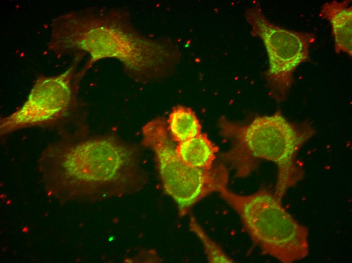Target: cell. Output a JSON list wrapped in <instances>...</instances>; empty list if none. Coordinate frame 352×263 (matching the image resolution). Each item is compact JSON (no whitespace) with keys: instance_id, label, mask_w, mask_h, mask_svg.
<instances>
[{"instance_id":"cell-1","label":"cell","mask_w":352,"mask_h":263,"mask_svg":"<svg viewBox=\"0 0 352 263\" xmlns=\"http://www.w3.org/2000/svg\"><path fill=\"white\" fill-rule=\"evenodd\" d=\"M139 152L112 136L64 140L42 153L39 168L47 190L60 201H99L143 187Z\"/></svg>"},{"instance_id":"cell-2","label":"cell","mask_w":352,"mask_h":263,"mask_svg":"<svg viewBox=\"0 0 352 263\" xmlns=\"http://www.w3.org/2000/svg\"><path fill=\"white\" fill-rule=\"evenodd\" d=\"M218 126L221 135L231 144L221 158L234 169L236 176L249 175L261 160L274 162L278 171L274 193L280 200L302 179L304 171L296 157L316 133L311 124L290 122L278 110L272 115L256 116L245 124L223 117Z\"/></svg>"},{"instance_id":"cell-3","label":"cell","mask_w":352,"mask_h":263,"mask_svg":"<svg viewBox=\"0 0 352 263\" xmlns=\"http://www.w3.org/2000/svg\"><path fill=\"white\" fill-rule=\"evenodd\" d=\"M218 193L238 214L263 253L282 263L300 260L308 255V228L286 210L274 192L263 187L249 195H239L226 187Z\"/></svg>"},{"instance_id":"cell-4","label":"cell","mask_w":352,"mask_h":263,"mask_svg":"<svg viewBox=\"0 0 352 263\" xmlns=\"http://www.w3.org/2000/svg\"><path fill=\"white\" fill-rule=\"evenodd\" d=\"M142 134V144L154 152L164 191L177 204L180 216L205 197L227 187L229 171L224 164L205 170L190 166L179 157L163 118L147 123Z\"/></svg>"},{"instance_id":"cell-5","label":"cell","mask_w":352,"mask_h":263,"mask_svg":"<svg viewBox=\"0 0 352 263\" xmlns=\"http://www.w3.org/2000/svg\"><path fill=\"white\" fill-rule=\"evenodd\" d=\"M245 17L251 34L259 37L266 48L269 67L265 73L275 100H286L293 82V73L302 63L310 60L309 48L315 39L313 33L292 31L271 23L259 5L248 8Z\"/></svg>"},{"instance_id":"cell-6","label":"cell","mask_w":352,"mask_h":263,"mask_svg":"<svg viewBox=\"0 0 352 263\" xmlns=\"http://www.w3.org/2000/svg\"><path fill=\"white\" fill-rule=\"evenodd\" d=\"M74 68L73 65L60 74L39 78L23 106L1 119V135L27 127L51 125L62 119L73 103Z\"/></svg>"},{"instance_id":"cell-7","label":"cell","mask_w":352,"mask_h":263,"mask_svg":"<svg viewBox=\"0 0 352 263\" xmlns=\"http://www.w3.org/2000/svg\"><path fill=\"white\" fill-rule=\"evenodd\" d=\"M351 1L327 2L322 7L320 16L329 21L334 39L335 52L352 55V7Z\"/></svg>"},{"instance_id":"cell-8","label":"cell","mask_w":352,"mask_h":263,"mask_svg":"<svg viewBox=\"0 0 352 263\" xmlns=\"http://www.w3.org/2000/svg\"><path fill=\"white\" fill-rule=\"evenodd\" d=\"M179 157L187 165L208 170L213 167L218 147L204 133L179 143L175 147Z\"/></svg>"},{"instance_id":"cell-9","label":"cell","mask_w":352,"mask_h":263,"mask_svg":"<svg viewBox=\"0 0 352 263\" xmlns=\"http://www.w3.org/2000/svg\"><path fill=\"white\" fill-rule=\"evenodd\" d=\"M168 130L172 140L180 143L201 133V125L195 112L183 106L174 107L168 119Z\"/></svg>"},{"instance_id":"cell-10","label":"cell","mask_w":352,"mask_h":263,"mask_svg":"<svg viewBox=\"0 0 352 263\" xmlns=\"http://www.w3.org/2000/svg\"><path fill=\"white\" fill-rule=\"evenodd\" d=\"M189 228L200 240L204 248L205 252L209 262H233L222 248L213 241L205 233L202 227L194 216L190 220Z\"/></svg>"}]
</instances>
